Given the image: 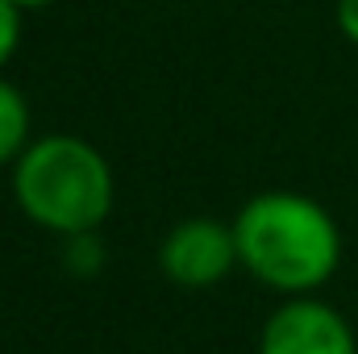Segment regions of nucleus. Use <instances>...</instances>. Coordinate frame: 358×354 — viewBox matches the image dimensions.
Listing matches in <instances>:
<instances>
[{
    "mask_svg": "<svg viewBox=\"0 0 358 354\" xmlns=\"http://www.w3.org/2000/svg\"><path fill=\"white\" fill-rule=\"evenodd\" d=\"M242 267L283 296H313L342 263V229L304 192H259L234 217Z\"/></svg>",
    "mask_w": 358,
    "mask_h": 354,
    "instance_id": "f257e3e1",
    "label": "nucleus"
},
{
    "mask_svg": "<svg viewBox=\"0 0 358 354\" xmlns=\"http://www.w3.org/2000/svg\"><path fill=\"white\" fill-rule=\"evenodd\" d=\"M13 192L21 213L63 238H84L113 213V167L76 134H46L13 163Z\"/></svg>",
    "mask_w": 358,
    "mask_h": 354,
    "instance_id": "f03ea898",
    "label": "nucleus"
},
{
    "mask_svg": "<svg viewBox=\"0 0 358 354\" xmlns=\"http://www.w3.org/2000/svg\"><path fill=\"white\" fill-rule=\"evenodd\" d=\"M159 267L179 288H213L221 283L234 267H242L234 221H213V217H187L167 229L159 246Z\"/></svg>",
    "mask_w": 358,
    "mask_h": 354,
    "instance_id": "7ed1b4c3",
    "label": "nucleus"
},
{
    "mask_svg": "<svg viewBox=\"0 0 358 354\" xmlns=\"http://www.w3.org/2000/svg\"><path fill=\"white\" fill-rule=\"evenodd\" d=\"M259 354H358L350 321L313 296L283 300L263 325Z\"/></svg>",
    "mask_w": 358,
    "mask_h": 354,
    "instance_id": "20e7f679",
    "label": "nucleus"
},
{
    "mask_svg": "<svg viewBox=\"0 0 358 354\" xmlns=\"http://www.w3.org/2000/svg\"><path fill=\"white\" fill-rule=\"evenodd\" d=\"M29 150V104L17 84L0 80V167L17 163Z\"/></svg>",
    "mask_w": 358,
    "mask_h": 354,
    "instance_id": "39448f33",
    "label": "nucleus"
},
{
    "mask_svg": "<svg viewBox=\"0 0 358 354\" xmlns=\"http://www.w3.org/2000/svg\"><path fill=\"white\" fill-rule=\"evenodd\" d=\"M17 42H21V8L13 0H0V67L13 59Z\"/></svg>",
    "mask_w": 358,
    "mask_h": 354,
    "instance_id": "423d86ee",
    "label": "nucleus"
},
{
    "mask_svg": "<svg viewBox=\"0 0 358 354\" xmlns=\"http://www.w3.org/2000/svg\"><path fill=\"white\" fill-rule=\"evenodd\" d=\"M338 29L358 46V0H338Z\"/></svg>",
    "mask_w": 358,
    "mask_h": 354,
    "instance_id": "0eeeda50",
    "label": "nucleus"
},
{
    "mask_svg": "<svg viewBox=\"0 0 358 354\" xmlns=\"http://www.w3.org/2000/svg\"><path fill=\"white\" fill-rule=\"evenodd\" d=\"M21 13H29V8H46V4H55V0H13Z\"/></svg>",
    "mask_w": 358,
    "mask_h": 354,
    "instance_id": "6e6552de",
    "label": "nucleus"
}]
</instances>
